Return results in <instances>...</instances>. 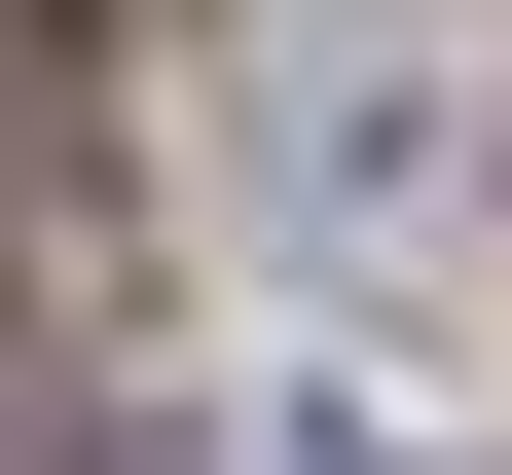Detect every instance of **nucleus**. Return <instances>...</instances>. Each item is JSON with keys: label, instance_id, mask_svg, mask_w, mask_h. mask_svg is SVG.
Listing matches in <instances>:
<instances>
[{"label": "nucleus", "instance_id": "obj_1", "mask_svg": "<svg viewBox=\"0 0 512 475\" xmlns=\"http://www.w3.org/2000/svg\"><path fill=\"white\" fill-rule=\"evenodd\" d=\"M0 475H74V366H37V329H0Z\"/></svg>", "mask_w": 512, "mask_h": 475}]
</instances>
